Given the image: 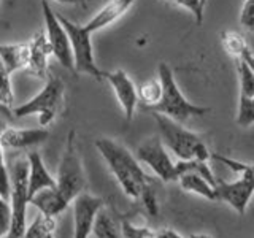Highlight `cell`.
I'll return each instance as SVG.
<instances>
[{"instance_id": "18", "label": "cell", "mask_w": 254, "mask_h": 238, "mask_svg": "<svg viewBox=\"0 0 254 238\" xmlns=\"http://www.w3.org/2000/svg\"><path fill=\"white\" fill-rule=\"evenodd\" d=\"M29 54H30L29 42L14 43V45L0 43V59L3 60V63L10 70L11 75L18 70H27Z\"/></svg>"}, {"instance_id": "23", "label": "cell", "mask_w": 254, "mask_h": 238, "mask_svg": "<svg viewBox=\"0 0 254 238\" xmlns=\"http://www.w3.org/2000/svg\"><path fill=\"white\" fill-rule=\"evenodd\" d=\"M54 229H56L54 218L40 214V216H37L34 222L27 227L24 238H48L54 234Z\"/></svg>"}, {"instance_id": "35", "label": "cell", "mask_w": 254, "mask_h": 238, "mask_svg": "<svg viewBox=\"0 0 254 238\" xmlns=\"http://www.w3.org/2000/svg\"><path fill=\"white\" fill-rule=\"evenodd\" d=\"M242 58H245L246 60H248V63L253 67V70H254V53L250 50V48H246V50L243 51V56Z\"/></svg>"}, {"instance_id": "16", "label": "cell", "mask_w": 254, "mask_h": 238, "mask_svg": "<svg viewBox=\"0 0 254 238\" xmlns=\"http://www.w3.org/2000/svg\"><path fill=\"white\" fill-rule=\"evenodd\" d=\"M29 159V192L30 198L37 192L48 187H58L56 178L48 172L46 165L42 159V154L38 151H32L27 154Z\"/></svg>"}, {"instance_id": "33", "label": "cell", "mask_w": 254, "mask_h": 238, "mask_svg": "<svg viewBox=\"0 0 254 238\" xmlns=\"http://www.w3.org/2000/svg\"><path fill=\"white\" fill-rule=\"evenodd\" d=\"M14 119V115H13V108L10 107H5L0 103V133H2L6 127H10V121Z\"/></svg>"}, {"instance_id": "10", "label": "cell", "mask_w": 254, "mask_h": 238, "mask_svg": "<svg viewBox=\"0 0 254 238\" xmlns=\"http://www.w3.org/2000/svg\"><path fill=\"white\" fill-rule=\"evenodd\" d=\"M165 148L167 146L164 145L161 135H151L137 146L135 156L141 164H146L164 182H172L177 181L178 177L175 162L172 161V157L169 156Z\"/></svg>"}, {"instance_id": "15", "label": "cell", "mask_w": 254, "mask_h": 238, "mask_svg": "<svg viewBox=\"0 0 254 238\" xmlns=\"http://www.w3.org/2000/svg\"><path fill=\"white\" fill-rule=\"evenodd\" d=\"M135 2H137V0H110V2L103 5L84 26L89 32L95 34V32L105 29L111 26L113 22H116L118 19H121L123 16L130 10V6Z\"/></svg>"}, {"instance_id": "34", "label": "cell", "mask_w": 254, "mask_h": 238, "mask_svg": "<svg viewBox=\"0 0 254 238\" xmlns=\"http://www.w3.org/2000/svg\"><path fill=\"white\" fill-rule=\"evenodd\" d=\"M156 238H185V237H183L181 234H178L177 230L165 227V229L157 230V232H156Z\"/></svg>"}, {"instance_id": "30", "label": "cell", "mask_w": 254, "mask_h": 238, "mask_svg": "<svg viewBox=\"0 0 254 238\" xmlns=\"http://www.w3.org/2000/svg\"><path fill=\"white\" fill-rule=\"evenodd\" d=\"M11 221H13L11 203L6 198L0 197V238H6V235L10 234Z\"/></svg>"}, {"instance_id": "24", "label": "cell", "mask_w": 254, "mask_h": 238, "mask_svg": "<svg viewBox=\"0 0 254 238\" xmlns=\"http://www.w3.org/2000/svg\"><path fill=\"white\" fill-rule=\"evenodd\" d=\"M161 94H162V86L159 79H149L145 84L140 86L138 89V97L143 102V108H149L156 105L161 99Z\"/></svg>"}, {"instance_id": "14", "label": "cell", "mask_w": 254, "mask_h": 238, "mask_svg": "<svg viewBox=\"0 0 254 238\" xmlns=\"http://www.w3.org/2000/svg\"><path fill=\"white\" fill-rule=\"evenodd\" d=\"M29 65H27V73L32 76L46 79L50 76V67H48V59L53 56V50L48 42L46 32L38 30L37 34L29 40Z\"/></svg>"}, {"instance_id": "31", "label": "cell", "mask_w": 254, "mask_h": 238, "mask_svg": "<svg viewBox=\"0 0 254 238\" xmlns=\"http://www.w3.org/2000/svg\"><path fill=\"white\" fill-rule=\"evenodd\" d=\"M175 5L186 8L188 11L192 13L194 19L197 24H200L203 21V14H205V5L202 0H170Z\"/></svg>"}, {"instance_id": "22", "label": "cell", "mask_w": 254, "mask_h": 238, "mask_svg": "<svg viewBox=\"0 0 254 238\" xmlns=\"http://www.w3.org/2000/svg\"><path fill=\"white\" fill-rule=\"evenodd\" d=\"M92 234L95 238H119L115 221L105 208H102L100 213L97 214V219L94 222Z\"/></svg>"}, {"instance_id": "29", "label": "cell", "mask_w": 254, "mask_h": 238, "mask_svg": "<svg viewBox=\"0 0 254 238\" xmlns=\"http://www.w3.org/2000/svg\"><path fill=\"white\" fill-rule=\"evenodd\" d=\"M121 234L124 238H156V232L149 227H137L130 221L123 219Z\"/></svg>"}, {"instance_id": "20", "label": "cell", "mask_w": 254, "mask_h": 238, "mask_svg": "<svg viewBox=\"0 0 254 238\" xmlns=\"http://www.w3.org/2000/svg\"><path fill=\"white\" fill-rule=\"evenodd\" d=\"M175 169H177V177L180 178L181 175L185 173H197L203 177L206 181H210L213 186H216V177L211 172L208 161H198V159H188V161H178L175 164Z\"/></svg>"}, {"instance_id": "25", "label": "cell", "mask_w": 254, "mask_h": 238, "mask_svg": "<svg viewBox=\"0 0 254 238\" xmlns=\"http://www.w3.org/2000/svg\"><path fill=\"white\" fill-rule=\"evenodd\" d=\"M11 73L6 68L3 60L0 59V103L5 107H13L14 102V94H13V86H11Z\"/></svg>"}, {"instance_id": "26", "label": "cell", "mask_w": 254, "mask_h": 238, "mask_svg": "<svg viewBox=\"0 0 254 238\" xmlns=\"http://www.w3.org/2000/svg\"><path fill=\"white\" fill-rule=\"evenodd\" d=\"M237 124L240 127H250L254 124V99L238 97Z\"/></svg>"}, {"instance_id": "13", "label": "cell", "mask_w": 254, "mask_h": 238, "mask_svg": "<svg viewBox=\"0 0 254 238\" xmlns=\"http://www.w3.org/2000/svg\"><path fill=\"white\" fill-rule=\"evenodd\" d=\"M50 138V130L46 127H37V129H19V127H6L0 133V143L8 149H26L32 146L43 145Z\"/></svg>"}, {"instance_id": "11", "label": "cell", "mask_w": 254, "mask_h": 238, "mask_svg": "<svg viewBox=\"0 0 254 238\" xmlns=\"http://www.w3.org/2000/svg\"><path fill=\"white\" fill-rule=\"evenodd\" d=\"M71 205H73V238H89L97 214L105 203L100 197L83 192L71 202Z\"/></svg>"}, {"instance_id": "32", "label": "cell", "mask_w": 254, "mask_h": 238, "mask_svg": "<svg viewBox=\"0 0 254 238\" xmlns=\"http://www.w3.org/2000/svg\"><path fill=\"white\" fill-rule=\"evenodd\" d=\"M240 24L250 32H254V0H243L240 10Z\"/></svg>"}, {"instance_id": "6", "label": "cell", "mask_w": 254, "mask_h": 238, "mask_svg": "<svg viewBox=\"0 0 254 238\" xmlns=\"http://www.w3.org/2000/svg\"><path fill=\"white\" fill-rule=\"evenodd\" d=\"M56 182H58V190L68 203L73 202L86 189V175L83 169L81 156H79L78 145H76L75 130H70L67 135L65 148H64V153L59 162Z\"/></svg>"}, {"instance_id": "5", "label": "cell", "mask_w": 254, "mask_h": 238, "mask_svg": "<svg viewBox=\"0 0 254 238\" xmlns=\"http://www.w3.org/2000/svg\"><path fill=\"white\" fill-rule=\"evenodd\" d=\"M64 94H65V84H64V81L59 76L50 73V76L46 78L43 89L26 103L14 107L13 115L14 118H26L37 115L40 125L48 127L62 111Z\"/></svg>"}, {"instance_id": "27", "label": "cell", "mask_w": 254, "mask_h": 238, "mask_svg": "<svg viewBox=\"0 0 254 238\" xmlns=\"http://www.w3.org/2000/svg\"><path fill=\"white\" fill-rule=\"evenodd\" d=\"M222 45H224L229 54L235 56L238 59L242 58L243 51L248 48L245 43V40L242 38V35L235 34V32H224V34H222Z\"/></svg>"}, {"instance_id": "4", "label": "cell", "mask_w": 254, "mask_h": 238, "mask_svg": "<svg viewBox=\"0 0 254 238\" xmlns=\"http://www.w3.org/2000/svg\"><path fill=\"white\" fill-rule=\"evenodd\" d=\"M10 172V203L13 211L11 230L6 238H24L26 235V213L30 203L29 192V159L14 156L8 164Z\"/></svg>"}, {"instance_id": "12", "label": "cell", "mask_w": 254, "mask_h": 238, "mask_svg": "<svg viewBox=\"0 0 254 238\" xmlns=\"http://www.w3.org/2000/svg\"><path fill=\"white\" fill-rule=\"evenodd\" d=\"M105 79L110 83V86L113 87L116 99L124 111L126 121L130 122L140 102L138 89L135 87L132 78L127 75L124 70H113V71H105Z\"/></svg>"}, {"instance_id": "7", "label": "cell", "mask_w": 254, "mask_h": 238, "mask_svg": "<svg viewBox=\"0 0 254 238\" xmlns=\"http://www.w3.org/2000/svg\"><path fill=\"white\" fill-rule=\"evenodd\" d=\"M62 26L65 27L70 37L71 51H73L75 60V73L87 75L95 79H105V71L100 70L95 63L94 58V46H92V32L87 30L84 24H76L59 14Z\"/></svg>"}, {"instance_id": "3", "label": "cell", "mask_w": 254, "mask_h": 238, "mask_svg": "<svg viewBox=\"0 0 254 238\" xmlns=\"http://www.w3.org/2000/svg\"><path fill=\"white\" fill-rule=\"evenodd\" d=\"M157 124V130L164 145L169 148L172 153L177 156L180 161H188V159H198V161H208L211 153L203 138L198 133L186 129L183 122L175 121V119L161 115L151 113Z\"/></svg>"}, {"instance_id": "8", "label": "cell", "mask_w": 254, "mask_h": 238, "mask_svg": "<svg viewBox=\"0 0 254 238\" xmlns=\"http://www.w3.org/2000/svg\"><path fill=\"white\" fill-rule=\"evenodd\" d=\"M254 195V165H246L238 179L227 182L218 178L214 186V200L226 202L238 214H245L251 197Z\"/></svg>"}, {"instance_id": "38", "label": "cell", "mask_w": 254, "mask_h": 238, "mask_svg": "<svg viewBox=\"0 0 254 238\" xmlns=\"http://www.w3.org/2000/svg\"><path fill=\"white\" fill-rule=\"evenodd\" d=\"M0 165H6L5 164V157H3V146H2V143H0Z\"/></svg>"}, {"instance_id": "1", "label": "cell", "mask_w": 254, "mask_h": 238, "mask_svg": "<svg viewBox=\"0 0 254 238\" xmlns=\"http://www.w3.org/2000/svg\"><path fill=\"white\" fill-rule=\"evenodd\" d=\"M95 148L107 162L110 172L119 182L124 194L130 198L138 200L143 187L154 178L141 169V162L133 156L129 149L113 138H97Z\"/></svg>"}, {"instance_id": "2", "label": "cell", "mask_w": 254, "mask_h": 238, "mask_svg": "<svg viewBox=\"0 0 254 238\" xmlns=\"http://www.w3.org/2000/svg\"><path fill=\"white\" fill-rule=\"evenodd\" d=\"M157 75H159L157 78L162 86V94L156 105L146 108L148 111H151V113L165 115V116H169L180 122H185L190 118L205 116L211 111L210 107L195 105V103L189 102L185 97V94L181 92L177 79H175L173 70L169 63H165V62L159 63Z\"/></svg>"}, {"instance_id": "36", "label": "cell", "mask_w": 254, "mask_h": 238, "mask_svg": "<svg viewBox=\"0 0 254 238\" xmlns=\"http://www.w3.org/2000/svg\"><path fill=\"white\" fill-rule=\"evenodd\" d=\"M56 2L64 5H86V0H56Z\"/></svg>"}, {"instance_id": "28", "label": "cell", "mask_w": 254, "mask_h": 238, "mask_svg": "<svg viewBox=\"0 0 254 238\" xmlns=\"http://www.w3.org/2000/svg\"><path fill=\"white\" fill-rule=\"evenodd\" d=\"M138 200L143 202L146 211L151 214V216H157L159 206H157V192H156V181L154 179L151 182H148V184L143 187Z\"/></svg>"}, {"instance_id": "9", "label": "cell", "mask_w": 254, "mask_h": 238, "mask_svg": "<svg viewBox=\"0 0 254 238\" xmlns=\"http://www.w3.org/2000/svg\"><path fill=\"white\" fill-rule=\"evenodd\" d=\"M42 11L45 19V32L53 50V56L64 68L75 71V60H73V51H71L70 37L65 27L62 26L59 14L53 10L48 0H42Z\"/></svg>"}, {"instance_id": "17", "label": "cell", "mask_w": 254, "mask_h": 238, "mask_svg": "<svg viewBox=\"0 0 254 238\" xmlns=\"http://www.w3.org/2000/svg\"><path fill=\"white\" fill-rule=\"evenodd\" d=\"M30 203L38 208V211L45 214V216L56 218L61 213L67 210V206L70 205L65 198L62 197V194L58 190V187H48L37 192L35 195H32Z\"/></svg>"}, {"instance_id": "21", "label": "cell", "mask_w": 254, "mask_h": 238, "mask_svg": "<svg viewBox=\"0 0 254 238\" xmlns=\"http://www.w3.org/2000/svg\"><path fill=\"white\" fill-rule=\"evenodd\" d=\"M237 73H238V97L254 99V70L245 58L237 59Z\"/></svg>"}, {"instance_id": "19", "label": "cell", "mask_w": 254, "mask_h": 238, "mask_svg": "<svg viewBox=\"0 0 254 238\" xmlns=\"http://www.w3.org/2000/svg\"><path fill=\"white\" fill-rule=\"evenodd\" d=\"M181 189H185L186 192L197 194L206 200H214V186L210 181H206L203 177L197 173H185L178 178Z\"/></svg>"}, {"instance_id": "39", "label": "cell", "mask_w": 254, "mask_h": 238, "mask_svg": "<svg viewBox=\"0 0 254 238\" xmlns=\"http://www.w3.org/2000/svg\"><path fill=\"white\" fill-rule=\"evenodd\" d=\"M202 2H203V5H206V0H202Z\"/></svg>"}, {"instance_id": "40", "label": "cell", "mask_w": 254, "mask_h": 238, "mask_svg": "<svg viewBox=\"0 0 254 238\" xmlns=\"http://www.w3.org/2000/svg\"><path fill=\"white\" fill-rule=\"evenodd\" d=\"M48 238H54V237H53V235H50V237H48Z\"/></svg>"}, {"instance_id": "37", "label": "cell", "mask_w": 254, "mask_h": 238, "mask_svg": "<svg viewBox=\"0 0 254 238\" xmlns=\"http://www.w3.org/2000/svg\"><path fill=\"white\" fill-rule=\"evenodd\" d=\"M189 238H213L211 235H206V234H192Z\"/></svg>"}]
</instances>
